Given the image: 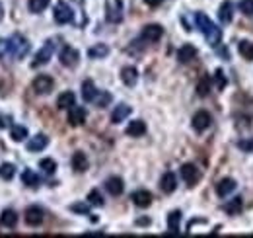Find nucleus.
Instances as JSON below:
<instances>
[{"mask_svg":"<svg viewBox=\"0 0 253 238\" xmlns=\"http://www.w3.org/2000/svg\"><path fill=\"white\" fill-rule=\"evenodd\" d=\"M195 24H197V28L205 34V39H206V43H208L210 47H216V45L220 43L222 32H220V28H216V26L212 24V20H210L205 12H197V14H195Z\"/></svg>","mask_w":253,"mask_h":238,"instance_id":"nucleus-1","label":"nucleus"},{"mask_svg":"<svg viewBox=\"0 0 253 238\" xmlns=\"http://www.w3.org/2000/svg\"><path fill=\"white\" fill-rule=\"evenodd\" d=\"M105 18L111 24H119L123 20V0H107L105 2Z\"/></svg>","mask_w":253,"mask_h":238,"instance_id":"nucleus-2","label":"nucleus"},{"mask_svg":"<svg viewBox=\"0 0 253 238\" xmlns=\"http://www.w3.org/2000/svg\"><path fill=\"white\" fill-rule=\"evenodd\" d=\"M53 53H55V41L53 39H49V41H45V45L39 49V53L35 55V59H33V63H32V67L33 68H37V67H43V65H47L51 59H53Z\"/></svg>","mask_w":253,"mask_h":238,"instance_id":"nucleus-3","label":"nucleus"},{"mask_svg":"<svg viewBox=\"0 0 253 238\" xmlns=\"http://www.w3.org/2000/svg\"><path fill=\"white\" fill-rule=\"evenodd\" d=\"M10 45H12V57H14V59H22V57H26L28 51H30L28 39L22 37V35H18V34L10 37Z\"/></svg>","mask_w":253,"mask_h":238,"instance_id":"nucleus-4","label":"nucleus"},{"mask_svg":"<svg viewBox=\"0 0 253 238\" xmlns=\"http://www.w3.org/2000/svg\"><path fill=\"white\" fill-rule=\"evenodd\" d=\"M33 92L35 94H39V96H47V94H51V90L55 88V80L51 78V76H47V74H39L35 80H33Z\"/></svg>","mask_w":253,"mask_h":238,"instance_id":"nucleus-5","label":"nucleus"},{"mask_svg":"<svg viewBox=\"0 0 253 238\" xmlns=\"http://www.w3.org/2000/svg\"><path fill=\"white\" fill-rule=\"evenodd\" d=\"M74 20V12L70 10V6L66 4V2H57V6H55V22L57 24H70Z\"/></svg>","mask_w":253,"mask_h":238,"instance_id":"nucleus-6","label":"nucleus"},{"mask_svg":"<svg viewBox=\"0 0 253 238\" xmlns=\"http://www.w3.org/2000/svg\"><path fill=\"white\" fill-rule=\"evenodd\" d=\"M179 172H181L183 182H185L189 187H193V186L199 182V178H201V174H199V170H197V166H195V164H183Z\"/></svg>","mask_w":253,"mask_h":238,"instance_id":"nucleus-7","label":"nucleus"},{"mask_svg":"<svg viewBox=\"0 0 253 238\" xmlns=\"http://www.w3.org/2000/svg\"><path fill=\"white\" fill-rule=\"evenodd\" d=\"M210 121H212V119H210L208 111H197L193 115V129L197 133H203V131H206L210 127Z\"/></svg>","mask_w":253,"mask_h":238,"instance_id":"nucleus-8","label":"nucleus"},{"mask_svg":"<svg viewBox=\"0 0 253 238\" xmlns=\"http://www.w3.org/2000/svg\"><path fill=\"white\" fill-rule=\"evenodd\" d=\"M84 121H86V109L82 107V105H72L70 109H68V123L72 125V127H80V125H84Z\"/></svg>","mask_w":253,"mask_h":238,"instance_id":"nucleus-9","label":"nucleus"},{"mask_svg":"<svg viewBox=\"0 0 253 238\" xmlns=\"http://www.w3.org/2000/svg\"><path fill=\"white\" fill-rule=\"evenodd\" d=\"M162 35H164V28L158 24H148L142 30V39L148 43H156L158 39H162Z\"/></svg>","mask_w":253,"mask_h":238,"instance_id":"nucleus-10","label":"nucleus"},{"mask_svg":"<svg viewBox=\"0 0 253 238\" xmlns=\"http://www.w3.org/2000/svg\"><path fill=\"white\" fill-rule=\"evenodd\" d=\"M24 219H26V222H28L30 226H39V224L43 222V209H41V207H37V205L28 207V209H26Z\"/></svg>","mask_w":253,"mask_h":238,"instance_id":"nucleus-11","label":"nucleus"},{"mask_svg":"<svg viewBox=\"0 0 253 238\" xmlns=\"http://www.w3.org/2000/svg\"><path fill=\"white\" fill-rule=\"evenodd\" d=\"M59 59H61V63H63L64 67H76L80 55H78L76 49H72V47H64V49L61 51V55H59Z\"/></svg>","mask_w":253,"mask_h":238,"instance_id":"nucleus-12","label":"nucleus"},{"mask_svg":"<svg viewBox=\"0 0 253 238\" xmlns=\"http://www.w3.org/2000/svg\"><path fill=\"white\" fill-rule=\"evenodd\" d=\"M131 199H133V203H135L137 207L146 209V207H150V203H152V193L146 191V189H139V191H135V193L131 195Z\"/></svg>","mask_w":253,"mask_h":238,"instance_id":"nucleus-13","label":"nucleus"},{"mask_svg":"<svg viewBox=\"0 0 253 238\" xmlns=\"http://www.w3.org/2000/svg\"><path fill=\"white\" fill-rule=\"evenodd\" d=\"M195 57H197V49H195V45H191V43L181 45L179 51H177V61H179V63H191Z\"/></svg>","mask_w":253,"mask_h":238,"instance_id":"nucleus-14","label":"nucleus"},{"mask_svg":"<svg viewBox=\"0 0 253 238\" xmlns=\"http://www.w3.org/2000/svg\"><path fill=\"white\" fill-rule=\"evenodd\" d=\"M131 105H126V103H121V105H117L115 109H113V113H111V123H121V121H125L126 117L131 115Z\"/></svg>","mask_w":253,"mask_h":238,"instance_id":"nucleus-15","label":"nucleus"},{"mask_svg":"<svg viewBox=\"0 0 253 238\" xmlns=\"http://www.w3.org/2000/svg\"><path fill=\"white\" fill-rule=\"evenodd\" d=\"M218 18H220V22H222L224 26H228V24L232 22V18H234V6H232L230 0H224V2L220 4Z\"/></svg>","mask_w":253,"mask_h":238,"instance_id":"nucleus-16","label":"nucleus"},{"mask_svg":"<svg viewBox=\"0 0 253 238\" xmlns=\"http://www.w3.org/2000/svg\"><path fill=\"white\" fill-rule=\"evenodd\" d=\"M70 164H72L74 172L82 174V172H86V170H88V156H86L84 153H80V151H78V153H74V154H72Z\"/></svg>","mask_w":253,"mask_h":238,"instance_id":"nucleus-17","label":"nucleus"},{"mask_svg":"<svg viewBox=\"0 0 253 238\" xmlns=\"http://www.w3.org/2000/svg\"><path fill=\"white\" fill-rule=\"evenodd\" d=\"M144 133H146V123L142 119H135V121H131L129 127H126V135L129 137H142Z\"/></svg>","mask_w":253,"mask_h":238,"instance_id":"nucleus-18","label":"nucleus"},{"mask_svg":"<svg viewBox=\"0 0 253 238\" xmlns=\"http://www.w3.org/2000/svg\"><path fill=\"white\" fill-rule=\"evenodd\" d=\"M160 187H162L164 193H174L175 187H177V180H175V176H174L172 172H166V174L162 176V180H160Z\"/></svg>","mask_w":253,"mask_h":238,"instance_id":"nucleus-19","label":"nucleus"},{"mask_svg":"<svg viewBox=\"0 0 253 238\" xmlns=\"http://www.w3.org/2000/svg\"><path fill=\"white\" fill-rule=\"evenodd\" d=\"M121 80L126 84V86H135L137 80H139V70L135 67H125L121 70Z\"/></svg>","mask_w":253,"mask_h":238,"instance_id":"nucleus-20","label":"nucleus"},{"mask_svg":"<svg viewBox=\"0 0 253 238\" xmlns=\"http://www.w3.org/2000/svg\"><path fill=\"white\" fill-rule=\"evenodd\" d=\"M0 224L6 226V228H14L18 224V213L12 209H4L2 215H0Z\"/></svg>","mask_w":253,"mask_h":238,"instance_id":"nucleus-21","label":"nucleus"},{"mask_svg":"<svg viewBox=\"0 0 253 238\" xmlns=\"http://www.w3.org/2000/svg\"><path fill=\"white\" fill-rule=\"evenodd\" d=\"M105 189H107L111 195H121V193H123V189H125V184H123V180H121V178L113 176V178H109V180L105 182Z\"/></svg>","mask_w":253,"mask_h":238,"instance_id":"nucleus-22","label":"nucleus"},{"mask_svg":"<svg viewBox=\"0 0 253 238\" xmlns=\"http://www.w3.org/2000/svg\"><path fill=\"white\" fill-rule=\"evenodd\" d=\"M236 189V182L232 180V178H224V180H220L218 184H216V193L220 195V197H226L228 193H232Z\"/></svg>","mask_w":253,"mask_h":238,"instance_id":"nucleus-23","label":"nucleus"},{"mask_svg":"<svg viewBox=\"0 0 253 238\" xmlns=\"http://www.w3.org/2000/svg\"><path fill=\"white\" fill-rule=\"evenodd\" d=\"M47 145H49V139H47L45 135H37V137H33V139L28 143V151H30V153H41Z\"/></svg>","mask_w":253,"mask_h":238,"instance_id":"nucleus-24","label":"nucleus"},{"mask_svg":"<svg viewBox=\"0 0 253 238\" xmlns=\"http://www.w3.org/2000/svg\"><path fill=\"white\" fill-rule=\"evenodd\" d=\"M95 96H97L95 84L92 80H84L82 82V98H84V102H94Z\"/></svg>","mask_w":253,"mask_h":238,"instance_id":"nucleus-25","label":"nucleus"},{"mask_svg":"<svg viewBox=\"0 0 253 238\" xmlns=\"http://www.w3.org/2000/svg\"><path fill=\"white\" fill-rule=\"evenodd\" d=\"M76 102V96L72 92H63L59 98H57V107L59 109H70Z\"/></svg>","mask_w":253,"mask_h":238,"instance_id":"nucleus-26","label":"nucleus"},{"mask_svg":"<svg viewBox=\"0 0 253 238\" xmlns=\"http://www.w3.org/2000/svg\"><path fill=\"white\" fill-rule=\"evenodd\" d=\"M179 221H181L179 211H172L168 215V234H177L179 232Z\"/></svg>","mask_w":253,"mask_h":238,"instance_id":"nucleus-27","label":"nucleus"},{"mask_svg":"<svg viewBox=\"0 0 253 238\" xmlns=\"http://www.w3.org/2000/svg\"><path fill=\"white\" fill-rule=\"evenodd\" d=\"M241 209H243V199H241V197H234V199H230V201L224 205V211H226L228 215H239Z\"/></svg>","mask_w":253,"mask_h":238,"instance_id":"nucleus-28","label":"nucleus"},{"mask_svg":"<svg viewBox=\"0 0 253 238\" xmlns=\"http://www.w3.org/2000/svg\"><path fill=\"white\" fill-rule=\"evenodd\" d=\"M107 55H109V47L103 45V43L94 45V47L88 49V57H90V59H103V57H107Z\"/></svg>","mask_w":253,"mask_h":238,"instance_id":"nucleus-29","label":"nucleus"},{"mask_svg":"<svg viewBox=\"0 0 253 238\" xmlns=\"http://www.w3.org/2000/svg\"><path fill=\"white\" fill-rule=\"evenodd\" d=\"M210 88H212V80H210V76H203V78L197 82V94H199L201 98L208 96Z\"/></svg>","mask_w":253,"mask_h":238,"instance_id":"nucleus-30","label":"nucleus"},{"mask_svg":"<svg viewBox=\"0 0 253 238\" xmlns=\"http://www.w3.org/2000/svg\"><path fill=\"white\" fill-rule=\"evenodd\" d=\"M22 182L28 186V187H39V176L32 170H24L22 174Z\"/></svg>","mask_w":253,"mask_h":238,"instance_id":"nucleus-31","label":"nucleus"},{"mask_svg":"<svg viewBox=\"0 0 253 238\" xmlns=\"http://www.w3.org/2000/svg\"><path fill=\"white\" fill-rule=\"evenodd\" d=\"M237 51H239V55H241L245 61H253V43H251V41H239Z\"/></svg>","mask_w":253,"mask_h":238,"instance_id":"nucleus-32","label":"nucleus"},{"mask_svg":"<svg viewBox=\"0 0 253 238\" xmlns=\"http://www.w3.org/2000/svg\"><path fill=\"white\" fill-rule=\"evenodd\" d=\"M10 137H12V141L22 143V141H26V137H28V129H26L24 125H14L12 131H10Z\"/></svg>","mask_w":253,"mask_h":238,"instance_id":"nucleus-33","label":"nucleus"},{"mask_svg":"<svg viewBox=\"0 0 253 238\" xmlns=\"http://www.w3.org/2000/svg\"><path fill=\"white\" fill-rule=\"evenodd\" d=\"M28 6H30V10L33 14H39V12H43L49 6V0H30Z\"/></svg>","mask_w":253,"mask_h":238,"instance_id":"nucleus-34","label":"nucleus"},{"mask_svg":"<svg viewBox=\"0 0 253 238\" xmlns=\"http://www.w3.org/2000/svg\"><path fill=\"white\" fill-rule=\"evenodd\" d=\"M39 168L45 172V174H55V170H57V162L53 160V158H43L41 162H39Z\"/></svg>","mask_w":253,"mask_h":238,"instance_id":"nucleus-35","label":"nucleus"},{"mask_svg":"<svg viewBox=\"0 0 253 238\" xmlns=\"http://www.w3.org/2000/svg\"><path fill=\"white\" fill-rule=\"evenodd\" d=\"M14 174H16L14 164H2V166H0V178H2V180H12Z\"/></svg>","mask_w":253,"mask_h":238,"instance_id":"nucleus-36","label":"nucleus"},{"mask_svg":"<svg viewBox=\"0 0 253 238\" xmlns=\"http://www.w3.org/2000/svg\"><path fill=\"white\" fill-rule=\"evenodd\" d=\"M88 203H90V205H95V207H101V205H103V197H101L99 189H92V191L88 193Z\"/></svg>","mask_w":253,"mask_h":238,"instance_id":"nucleus-37","label":"nucleus"},{"mask_svg":"<svg viewBox=\"0 0 253 238\" xmlns=\"http://www.w3.org/2000/svg\"><path fill=\"white\" fill-rule=\"evenodd\" d=\"M95 105L97 107H105V105H109L111 103V94L109 92H99L97 96H95Z\"/></svg>","mask_w":253,"mask_h":238,"instance_id":"nucleus-38","label":"nucleus"},{"mask_svg":"<svg viewBox=\"0 0 253 238\" xmlns=\"http://www.w3.org/2000/svg\"><path fill=\"white\" fill-rule=\"evenodd\" d=\"M4 57H12L10 39H0V59H4Z\"/></svg>","mask_w":253,"mask_h":238,"instance_id":"nucleus-39","label":"nucleus"},{"mask_svg":"<svg viewBox=\"0 0 253 238\" xmlns=\"http://www.w3.org/2000/svg\"><path fill=\"white\" fill-rule=\"evenodd\" d=\"M239 10H241L243 16H253V0H241Z\"/></svg>","mask_w":253,"mask_h":238,"instance_id":"nucleus-40","label":"nucleus"},{"mask_svg":"<svg viewBox=\"0 0 253 238\" xmlns=\"http://www.w3.org/2000/svg\"><path fill=\"white\" fill-rule=\"evenodd\" d=\"M70 211L80 213V215H90V205H86V203H74V205H70Z\"/></svg>","mask_w":253,"mask_h":238,"instance_id":"nucleus-41","label":"nucleus"},{"mask_svg":"<svg viewBox=\"0 0 253 238\" xmlns=\"http://www.w3.org/2000/svg\"><path fill=\"white\" fill-rule=\"evenodd\" d=\"M237 149L243 151V153H251L253 151V139H243L237 143Z\"/></svg>","mask_w":253,"mask_h":238,"instance_id":"nucleus-42","label":"nucleus"},{"mask_svg":"<svg viewBox=\"0 0 253 238\" xmlns=\"http://www.w3.org/2000/svg\"><path fill=\"white\" fill-rule=\"evenodd\" d=\"M214 78H216V82H218V88H224L226 86V80H224V72L218 68L216 70V74H214Z\"/></svg>","mask_w":253,"mask_h":238,"instance_id":"nucleus-43","label":"nucleus"},{"mask_svg":"<svg viewBox=\"0 0 253 238\" xmlns=\"http://www.w3.org/2000/svg\"><path fill=\"white\" fill-rule=\"evenodd\" d=\"M8 125H10V117L0 115V127H8Z\"/></svg>","mask_w":253,"mask_h":238,"instance_id":"nucleus-44","label":"nucleus"},{"mask_svg":"<svg viewBox=\"0 0 253 238\" xmlns=\"http://www.w3.org/2000/svg\"><path fill=\"white\" fill-rule=\"evenodd\" d=\"M144 2L148 4V6H158V4H162L164 0H144Z\"/></svg>","mask_w":253,"mask_h":238,"instance_id":"nucleus-45","label":"nucleus"},{"mask_svg":"<svg viewBox=\"0 0 253 238\" xmlns=\"http://www.w3.org/2000/svg\"><path fill=\"white\" fill-rule=\"evenodd\" d=\"M4 18V8H2V4H0V20Z\"/></svg>","mask_w":253,"mask_h":238,"instance_id":"nucleus-46","label":"nucleus"}]
</instances>
